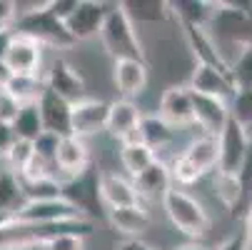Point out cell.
<instances>
[{
    "label": "cell",
    "instance_id": "obj_46",
    "mask_svg": "<svg viewBox=\"0 0 252 250\" xmlns=\"http://www.w3.org/2000/svg\"><path fill=\"white\" fill-rule=\"evenodd\" d=\"M175 250H212V248H207V245H202V243H188V245H180V248H175Z\"/></svg>",
    "mask_w": 252,
    "mask_h": 250
},
{
    "label": "cell",
    "instance_id": "obj_44",
    "mask_svg": "<svg viewBox=\"0 0 252 250\" xmlns=\"http://www.w3.org/2000/svg\"><path fill=\"white\" fill-rule=\"evenodd\" d=\"M10 40H13V30H3V33H0V60L5 58V53L10 48Z\"/></svg>",
    "mask_w": 252,
    "mask_h": 250
},
{
    "label": "cell",
    "instance_id": "obj_25",
    "mask_svg": "<svg viewBox=\"0 0 252 250\" xmlns=\"http://www.w3.org/2000/svg\"><path fill=\"white\" fill-rule=\"evenodd\" d=\"M175 138H177V130L170 128L162 118H158V115H142L140 130H137V140L142 143V145H148L155 153V158H158L160 150L172 145Z\"/></svg>",
    "mask_w": 252,
    "mask_h": 250
},
{
    "label": "cell",
    "instance_id": "obj_23",
    "mask_svg": "<svg viewBox=\"0 0 252 250\" xmlns=\"http://www.w3.org/2000/svg\"><path fill=\"white\" fill-rule=\"evenodd\" d=\"M167 8L180 28H207L215 13V3H205V0H175L167 3Z\"/></svg>",
    "mask_w": 252,
    "mask_h": 250
},
{
    "label": "cell",
    "instance_id": "obj_10",
    "mask_svg": "<svg viewBox=\"0 0 252 250\" xmlns=\"http://www.w3.org/2000/svg\"><path fill=\"white\" fill-rule=\"evenodd\" d=\"M190 95H192V125H197L202 135L220 138V133L225 130V125L230 120L227 100L210 98V95H197L192 90H190Z\"/></svg>",
    "mask_w": 252,
    "mask_h": 250
},
{
    "label": "cell",
    "instance_id": "obj_34",
    "mask_svg": "<svg viewBox=\"0 0 252 250\" xmlns=\"http://www.w3.org/2000/svg\"><path fill=\"white\" fill-rule=\"evenodd\" d=\"M32 158H35V153H32V143H25V140H15L13 145H10V150L3 155L5 168H8L13 175H20V173L32 163Z\"/></svg>",
    "mask_w": 252,
    "mask_h": 250
},
{
    "label": "cell",
    "instance_id": "obj_39",
    "mask_svg": "<svg viewBox=\"0 0 252 250\" xmlns=\"http://www.w3.org/2000/svg\"><path fill=\"white\" fill-rule=\"evenodd\" d=\"M15 25V5L13 0H0V33L13 30Z\"/></svg>",
    "mask_w": 252,
    "mask_h": 250
},
{
    "label": "cell",
    "instance_id": "obj_13",
    "mask_svg": "<svg viewBox=\"0 0 252 250\" xmlns=\"http://www.w3.org/2000/svg\"><path fill=\"white\" fill-rule=\"evenodd\" d=\"M13 218H15V220H23V223H40V225H48V223H63V220H80L83 215H80V213L70 205V203H65L63 198H58V200L23 203Z\"/></svg>",
    "mask_w": 252,
    "mask_h": 250
},
{
    "label": "cell",
    "instance_id": "obj_29",
    "mask_svg": "<svg viewBox=\"0 0 252 250\" xmlns=\"http://www.w3.org/2000/svg\"><path fill=\"white\" fill-rule=\"evenodd\" d=\"M20 205H23V193L18 185V178L8 168H0V215L13 218Z\"/></svg>",
    "mask_w": 252,
    "mask_h": 250
},
{
    "label": "cell",
    "instance_id": "obj_17",
    "mask_svg": "<svg viewBox=\"0 0 252 250\" xmlns=\"http://www.w3.org/2000/svg\"><path fill=\"white\" fill-rule=\"evenodd\" d=\"M55 168H58V175H65L63 180H67V178H73V175H80L83 170H88L90 168L88 143L75 138V135L60 138L58 150H55Z\"/></svg>",
    "mask_w": 252,
    "mask_h": 250
},
{
    "label": "cell",
    "instance_id": "obj_31",
    "mask_svg": "<svg viewBox=\"0 0 252 250\" xmlns=\"http://www.w3.org/2000/svg\"><path fill=\"white\" fill-rule=\"evenodd\" d=\"M230 83H232V90L252 88V45H245L242 53L230 65Z\"/></svg>",
    "mask_w": 252,
    "mask_h": 250
},
{
    "label": "cell",
    "instance_id": "obj_36",
    "mask_svg": "<svg viewBox=\"0 0 252 250\" xmlns=\"http://www.w3.org/2000/svg\"><path fill=\"white\" fill-rule=\"evenodd\" d=\"M38 250H85V238H78V235H58V238L48 240L45 245H40Z\"/></svg>",
    "mask_w": 252,
    "mask_h": 250
},
{
    "label": "cell",
    "instance_id": "obj_18",
    "mask_svg": "<svg viewBox=\"0 0 252 250\" xmlns=\"http://www.w3.org/2000/svg\"><path fill=\"white\" fill-rule=\"evenodd\" d=\"M188 88L197 95H210V98H220L227 100L232 98V83H230V73H222L218 68L210 65H195L192 73L188 78Z\"/></svg>",
    "mask_w": 252,
    "mask_h": 250
},
{
    "label": "cell",
    "instance_id": "obj_19",
    "mask_svg": "<svg viewBox=\"0 0 252 250\" xmlns=\"http://www.w3.org/2000/svg\"><path fill=\"white\" fill-rule=\"evenodd\" d=\"M97 195H100V203L107 205V210L140 203L132 180H127V178H123L118 173H100L97 175Z\"/></svg>",
    "mask_w": 252,
    "mask_h": 250
},
{
    "label": "cell",
    "instance_id": "obj_9",
    "mask_svg": "<svg viewBox=\"0 0 252 250\" xmlns=\"http://www.w3.org/2000/svg\"><path fill=\"white\" fill-rule=\"evenodd\" d=\"M110 5L113 3H102V0H78V8L65 20V28L70 33V38H73L75 43L97 38V33L105 23V15H107V10H110Z\"/></svg>",
    "mask_w": 252,
    "mask_h": 250
},
{
    "label": "cell",
    "instance_id": "obj_12",
    "mask_svg": "<svg viewBox=\"0 0 252 250\" xmlns=\"http://www.w3.org/2000/svg\"><path fill=\"white\" fill-rule=\"evenodd\" d=\"M107 105L110 103L90 98V95L80 103H73V110H70V130H73V135L80 140H88L93 135L105 133Z\"/></svg>",
    "mask_w": 252,
    "mask_h": 250
},
{
    "label": "cell",
    "instance_id": "obj_43",
    "mask_svg": "<svg viewBox=\"0 0 252 250\" xmlns=\"http://www.w3.org/2000/svg\"><path fill=\"white\" fill-rule=\"evenodd\" d=\"M10 80H13V73H10V68L5 65V60H0V90H5Z\"/></svg>",
    "mask_w": 252,
    "mask_h": 250
},
{
    "label": "cell",
    "instance_id": "obj_20",
    "mask_svg": "<svg viewBox=\"0 0 252 250\" xmlns=\"http://www.w3.org/2000/svg\"><path fill=\"white\" fill-rule=\"evenodd\" d=\"M105 218L115 233L125 235V240H135L150 228V213L145 210L142 203L125 205V208H110Z\"/></svg>",
    "mask_w": 252,
    "mask_h": 250
},
{
    "label": "cell",
    "instance_id": "obj_32",
    "mask_svg": "<svg viewBox=\"0 0 252 250\" xmlns=\"http://www.w3.org/2000/svg\"><path fill=\"white\" fill-rule=\"evenodd\" d=\"M212 188H215V195H218V200H220L225 208H230L232 213L237 210V205H240V185H237V178L222 175V173L215 170V175H212Z\"/></svg>",
    "mask_w": 252,
    "mask_h": 250
},
{
    "label": "cell",
    "instance_id": "obj_24",
    "mask_svg": "<svg viewBox=\"0 0 252 250\" xmlns=\"http://www.w3.org/2000/svg\"><path fill=\"white\" fill-rule=\"evenodd\" d=\"M120 5L137 30L142 25H158L172 18L167 3H162V0H127V3H120Z\"/></svg>",
    "mask_w": 252,
    "mask_h": 250
},
{
    "label": "cell",
    "instance_id": "obj_5",
    "mask_svg": "<svg viewBox=\"0 0 252 250\" xmlns=\"http://www.w3.org/2000/svg\"><path fill=\"white\" fill-rule=\"evenodd\" d=\"M97 175L100 173H95L93 165H90L88 170H83L80 175L67 178V180H63V185H60V198L73 205L85 220H93L97 215V208H100Z\"/></svg>",
    "mask_w": 252,
    "mask_h": 250
},
{
    "label": "cell",
    "instance_id": "obj_42",
    "mask_svg": "<svg viewBox=\"0 0 252 250\" xmlns=\"http://www.w3.org/2000/svg\"><path fill=\"white\" fill-rule=\"evenodd\" d=\"M115 250H158V248H153L150 243H145L142 238H135V240H123Z\"/></svg>",
    "mask_w": 252,
    "mask_h": 250
},
{
    "label": "cell",
    "instance_id": "obj_3",
    "mask_svg": "<svg viewBox=\"0 0 252 250\" xmlns=\"http://www.w3.org/2000/svg\"><path fill=\"white\" fill-rule=\"evenodd\" d=\"M162 208H165V215L172 223V228L190 240H200L210 230L207 210L202 208V203L197 198H192L185 190L170 188L162 198Z\"/></svg>",
    "mask_w": 252,
    "mask_h": 250
},
{
    "label": "cell",
    "instance_id": "obj_35",
    "mask_svg": "<svg viewBox=\"0 0 252 250\" xmlns=\"http://www.w3.org/2000/svg\"><path fill=\"white\" fill-rule=\"evenodd\" d=\"M58 143H60V138H58V135H53V133H45V130H43L38 138L32 140V153H35V158L55 168V150H58ZM55 170H58V168H55Z\"/></svg>",
    "mask_w": 252,
    "mask_h": 250
},
{
    "label": "cell",
    "instance_id": "obj_41",
    "mask_svg": "<svg viewBox=\"0 0 252 250\" xmlns=\"http://www.w3.org/2000/svg\"><path fill=\"white\" fill-rule=\"evenodd\" d=\"M212 250H247V243H245V235H232L227 240H222L218 248Z\"/></svg>",
    "mask_w": 252,
    "mask_h": 250
},
{
    "label": "cell",
    "instance_id": "obj_37",
    "mask_svg": "<svg viewBox=\"0 0 252 250\" xmlns=\"http://www.w3.org/2000/svg\"><path fill=\"white\" fill-rule=\"evenodd\" d=\"M18 110H20V103L8 90H0V123H8L10 125L15 120Z\"/></svg>",
    "mask_w": 252,
    "mask_h": 250
},
{
    "label": "cell",
    "instance_id": "obj_22",
    "mask_svg": "<svg viewBox=\"0 0 252 250\" xmlns=\"http://www.w3.org/2000/svg\"><path fill=\"white\" fill-rule=\"evenodd\" d=\"M132 185L137 190L140 203L142 200H162L165 193L172 188V178H170V165L165 160H155L148 170H142L137 178H132Z\"/></svg>",
    "mask_w": 252,
    "mask_h": 250
},
{
    "label": "cell",
    "instance_id": "obj_45",
    "mask_svg": "<svg viewBox=\"0 0 252 250\" xmlns=\"http://www.w3.org/2000/svg\"><path fill=\"white\" fill-rule=\"evenodd\" d=\"M247 230L242 233L245 235V243H247V250H252V205H250V210H247Z\"/></svg>",
    "mask_w": 252,
    "mask_h": 250
},
{
    "label": "cell",
    "instance_id": "obj_28",
    "mask_svg": "<svg viewBox=\"0 0 252 250\" xmlns=\"http://www.w3.org/2000/svg\"><path fill=\"white\" fill-rule=\"evenodd\" d=\"M13 133H15V140H25V143H32L43 133V120H40V113H38V105L35 103H28V105H20V110L15 115V120L10 123Z\"/></svg>",
    "mask_w": 252,
    "mask_h": 250
},
{
    "label": "cell",
    "instance_id": "obj_26",
    "mask_svg": "<svg viewBox=\"0 0 252 250\" xmlns=\"http://www.w3.org/2000/svg\"><path fill=\"white\" fill-rule=\"evenodd\" d=\"M118 155H120L123 168H125V170H127V175H130V180H132V178H137L142 170H148V168L158 160V158H155V153H153L148 145H142L140 140L123 143L120 150H118Z\"/></svg>",
    "mask_w": 252,
    "mask_h": 250
},
{
    "label": "cell",
    "instance_id": "obj_8",
    "mask_svg": "<svg viewBox=\"0 0 252 250\" xmlns=\"http://www.w3.org/2000/svg\"><path fill=\"white\" fill-rule=\"evenodd\" d=\"M43 53L45 48L40 43H35L25 35H18L13 33V40H10V48L5 53V65L10 68L13 75H32V78H43Z\"/></svg>",
    "mask_w": 252,
    "mask_h": 250
},
{
    "label": "cell",
    "instance_id": "obj_30",
    "mask_svg": "<svg viewBox=\"0 0 252 250\" xmlns=\"http://www.w3.org/2000/svg\"><path fill=\"white\" fill-rule=\"evenodd\" d=\"M5 90L20 105H28V103H38V98L45 90V83H43V78H32V75H13V80L8 83Z\"/></svg>",
    "mask_w": 252,
    "mask_h": 250
},
{
    "label": "cell",
    "instance_id": "obj_1",
    "mask_svg": "<svg viewBox=\"0 0 252 250\" xmlns=\"http://www.w3.org/2000/svg\"><path fill=\"white\" fill-rule=\"evenodd\" d=\"M95 233V220H63V223H23V220H8L0 225V250H35L45 245L48 240L58 235H78L88 238Z\"/></svg>",
    "mask_w": 252,
    "mask_h": 250
},
{
    "label": "cell",
    "instance_id": "obj_14",
    "mask_svg": "<svg viewBox=\"0 0 252 250\" xmlns=\"http://www.w3.org/2000/svg\"><path fill=\"white\" fill-rule=\"evenodd\" d=\"M158 108H160L158 118H162L175 130L192 125V95H190L188 85H170L160 95Z\"/></svg>",
    "mask_w": 252,
    "mask_h": 250
},
{
    "label": "cell",
    "instance_id": "obj_6",
    "mask_svg": "<svg viewBox=\"0 0 252 250\" xmlns=\"http://www.w3.org/2000/svg\"><path fill=\"white\" fill-rule=\"evenodd\" d=\"M43 83H45V90L55 93L58 98L67 100L70 105L88 98V88H85L83 75L65 58H55L43 70Z\"/></svg>",
    "mask_w": 252,
    "mask_h": 250
},
{
    "label": "cell",
    "instance_id": "obj_27",
    "mask_svg": "<svg viewBox=\"0 0 252 250\" xmlns=\"http://www.w3.org/2000/svg\"><path fill=\"white\" fill-rule=\"evenodd\" d=\"M18 185L23 193V203H38V200H58L63 183L58 178H18Z\"/></svg>",
    "mask_w": 252,
    "mask_h": 250
},
{
    "label": "cell",
    "instance_id": "obj_15",
    "mask_svg": "<svg viewBox=\"0 0 252 250\" xmlns=\"http://www.w3.org/2000/svg\"><path fill=\"white\" fill-rule=\"evenodd\" d=\"M35 105H38V113H40L45 133H53L58 138L73 135V130H70V110H73V105H70L67 100L58 98L50 90H43V95L38 98Z\"/></svg>",
    "mask_w": 252,
    "mask_h": 250
},
{
    "label": "cell",
    "instance_id": "obj_16",
    "mask_svg": "<svg viewBox=\"0 0 252 250\" xmlns=\"http://www.w3.org/2000/svg\"><path fill=\"white\" fill-rule=\"evenodd\" d=\"M150 80V68L145 60H115L113 63V83L125 100L145 93Z\"/></svg>",
    "mask_w": 252,
    "mask_h": 250
},
{
    "label": "cell",
    "instance_id": "obj_40",
    "mask_svg": "<svg viewBox=\"0 0 252 250\" xmlns=\"http://www.w3.org/2000/svg\"><path fill=\"white\" fill-rule=\"evenodd\" d=\"M15 143V133L8 123H0V160H3V155L10 150V145Z\"/></svg>",
    "mask_w": 252,
    "mask_h": 250
},
{
    "label": "cell",
    "instance_id": "obj_4",
    "mask_svg": "<svg viewBox=\"0 0 252 250\" xmlns=\"http://www.w3.org/2000/svg\"><path fill=\"white\" fill-rule=\"evenodd\" d=\"M13 33L25 35V38L40 43L43 48H55V50H65V48H73L75 40L70 38V33L65 28V23L55 20L48 10V5L38 13H30L23 18H15Z\"/></svg>",
    "mask_w": 252,
    "mask_h": 250
},
{
    "label": "cell",
    "instance_id": "obj_33",
    "mask_svg": "<svg viewBox=\"0 0 252 250\" xmlns=\"http://www.w3.org/2000/svg\"><path fill=\"white\" fill-rule=\"evenodd\" d=\"M227 105H230V118L242 128L252 130V88L235 90Z\"/></svg>",
    "mask_w": 252,
    "mask_h": 250
},
{
    "label": "cell",
    "instance_id": "obj_38",
    "mask_svg": "<svg viewBox=\"0 0 252 250\" xmlns=\"http://www.w3.org/2000/svg\"><path fill=\"white\" fill-rule=\"evenodd\" d=\"M78 8V0H48V10L55 20L65 23L70 15H73V10Z\"/></svg>",
    "mask_w": 252,
    "mask_h": 250
},
{
    "label": "cell",
    "instance_id": "obj_11",
    "mask_svg": "<svg viewBox=\"0 0 252 250\" xmlns=\"http://www.w3.org/2000/svg\"><path fill=\"white\" fill-rule=\"evenodd\" d=\"M140 120H142V110L140 105L125 98H118L107 105V123H105V133L113 140H118L120 145L130 140H137V130H140Z\"/></svg>",
    "mask_w": 252,
    "mask_h": 250
},
{
    "label": "cell",
    "instance_id": "obj_2",
    "mask_svg": "<svg viewBox=\"0 0 252 250\" xmlns=\"http://www.w3.org/2000/svg\"><path fill=\"white\" fill-rule=\"evenodd\" d=\"M105 55L115 60H145V45L140 40L137 28L130 23L120 3H113L97 33Z\"/></svg>",
    "mask_w": 252,
    "mask_h": 250
},
{
    "label": "cell",
    "instance_id": "obj_21",
    "mask_svg": "<svg viewBox=\"0 0 252 250\" xmlns=\"http://www.w3.org/2000/svg\"><path fill=\"white\" fill-rule=\"evenodd\" d=\"M218 155H220L218 138L200 135V138H192L177 158L185 160V163L202 178V175H207V173H215V170H218Z\"/></svg>",
    "mask_w": 252,
    "mask_h": 250
},
{
    "label": "cell",
    "instance_id": "obj_7",
    "mask_svg": "<svg viewBox=\"0 0 252 250\" xmlns=\"http://www.w3.org/2000/svg\"><path fill=\"white\" fill-rule=\"evenodd\" d=\"M218 148H220L218 173L237 178V173H240V168L245 163L247 148H250V133H247V128H242L240 123H235L230 118L227 125H225V130L218 138Z\"/></svg>",
    "mask_w": 252,
    "mask_h": 250
}]
</instances>
